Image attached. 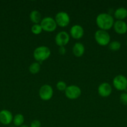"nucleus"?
I'll list each match as a JSON object with an SVG mask.
<instances>
[{
	"instance_id": "f257e3e1",
	"label": "nucleus",
	"mask_w": 127,
	"mask_h": 127,
	"mask_svg": "<svg viewBox=\"0 0 127 127\" xmlns=\"http://www.w3.org/2000/svg\"><path fill=\"white\" fill-rule=\"evenodd\" d=\"M114 18L111 14L105 12L100 13L96 17V24L100 30L107 31L113 27Z\"/></svg>"
},
{
	"instance_id": "f03ea898",
	"label": "nucleus",
	"mask_w": 127,
	"mask_h": 127,
	"mask_svg": "<svg viewBox=\"0 0 127 127\" xmlns=\"http://www.w3.org/2000/svg\"><path fill=\"white\" fill-rule=\"evenodd\" d=\"M51 54V50L48 47L44 45L39 46L34 50L33 57L36 62L40 63L48 59Z\"/></svg>"
},
{
	"instance_id": "7ed1b4c3",
	"label": "nucleus",
	"mask_w": 127,
	"mask_h": 127,
	"mask_svg": "<svg viewBox=\"0 0 127 127\" xmlns=\"http://www.w3.org/2000/svg\"><path fill=\"white\" fill-rule=\"evenodd\" d=\"M94 38L96 42L100 46H107L110 42L111 37L108 32L103 30H98L94 34Z\"/></svg>"
},
{
	"instance_id": "20e7f679",
	"label": "nucleus",
	"mask_w": 127,
	"mask_h": 127,
	"mask_svg": "<svg viewBox=\"0 0 127 127\" xmlns=\"http://www.w3.org/2000/svg\"><path fill=\"white\" fill-rule=\"evenodd\" d=\"M42 30L47 32H52L56 29L57 25L56 21L51 17H45L40 22Z\"/></svg>"
},
{
	"instance_id": "39448f33",
	"label": "nucleus",
	"mask_w": 127,
	"mask_h": 127,
	"mask_svg": "<svg viewBox=\"0 0 127 127\" xmlns=\"http://www.w3.org/2000/svg\"><path fill=\"white\" fill-rule=\"evenodd\" d=\"M54 95V90L52 86L49 84H44L39 90V95L42 100L48 101L51 100Z\"/></svg>"
},
{
	"instance_id": "423d86ee",
	"label": "nucleus",
	"mask_w": 127,
	"mask_h": 127,
	"mask_svg": "<svg viewBox=\"0 0 127 127\" xmlns=\"http://www.w3.org/2000/svg\"><path fill=\"white\" fill-rule=\"evenodd\" d=\"M66 97L70 100H75L79 97L82 94L81 89L76 85H70L64 91Z\"/></svg>"
},
{
	"instance_id": "0eeeda50",
	"label": "nucleus",
	"mask_w": 127,
	"mask_h": 127,
	"mask_svg": "<svg viewBox=\"0 0 127 127\" xmlns=\"http://www.w3.org/2000/svg\"><path fill=\"white\" fill-rule=\"evenodd\" d=\"M54 19L57 26L61 27H67L70 22V18L68 14L64 11H61L56 14Z\"/></svg>"
},
{
	"instance_id": "6e6552de",
	"label": "nucleus",
	"mask_w": 127,
	"mask_h": 127,
	"mask_svg": "<svg viewBox=\"0 0 127 127\" xmlns=\"http://www.w3.org/2000/svg\"><path fill=\"white\" fill-rule=\"evenodd\" d=\"M113 85L119 91H125L127 89V78L122 74H118L113 78Z\"/></svg>"
},
{
	"instance_id": "1a4fd4ad",
	"label": "nucleus",
	"mask_w": 127,
	"mask_h": 127,
	"mask_svg": "<svg viewBox=\"0 0 127 127\" xmlns=\"http://www.w3.org/2000/svg\"><path fill=\"white\" fill-rule=\"evenodd\" d=\"M70 41V35L65 31H61L55 37V42L59 47H65Z\"/></svg>"
},
{
	"instance_id": "9d476101",
	"label": "nucleus",
	"mask_w": 127,
	"mask_h": 127,
	"mask_svg": "<svg viewBox=\"0 0 127 127\" xmlns=\"http://www.w3.org/2000/svg\"><path fill=\"white\" fill-rule=\"evenodd\" d=\"M112 93V87L109 83H102L98 86V93L102 97H107L110 96Z\"/></svg>"
},
{
	"instance_id": "9b49d317",
	"label": "nucleus",
	"mask_w": 127,
	"mask_h": 127,
	"mask_svg": "<svg viewBox=\"0 0 127 127\" xmlns=\"http://www.w3.org/2000/svg\"><path fill=\"white\" fill-rule=\"evenodd\" d=\"M84 35V29L80 25L75 24L71 27L70 29V35L73 38L78 40Z\"/></svg>"
},
{
	"instance_id": "f8f14e48",
	"label": "nucleus",
	"mask_w": 127,
	"mask_h": 127,
	"mask_svg": "<svg viewBox=\"0 0 127 127\" xmlns=\"http://www.w3.org/2000/svg\"><path fill=\"white\" fill-rule=\"evenodd\" d=\"M13 115L9 110L4 109L0 111V123L4 125L11 124L13 120Z\"/></svg>"
},
{
	"instance_id": "ddd939ff",
	"label": "nucleus",
	"mask_w": 127,
	"mask_h": 127,
	"mask_svg": "<svg viewBox=\"0 0 127 127\" xmlns=\"http://www.w3.org/2000/svg\"><path fill=\"white\" fill-rule=\"evenodd\" d=\"M113 27L115 32L118 34H125L127 32V24L124 21H115Z\"/></svg>"
},
{
	"instance_id": "4468645a",
	"label": "nucleus",
	"mask_w": 127,
	"mask_h": 127,
	"mask_svg": "<svg viewBox=\"0 0 127 127\" xmlns=\"http://www.w3.org/2000/svg\"><path fill=\"white\" fill-rule=\"evenodd\" d=\"M85 46L81 42H76L72 47V53L76 57H81L85 53Z\"/></svg>"
},
{
	"instance_id": "2eb2a0df",
	"label": "nucleus",
	"mask_w": 127,
	"mask_h": 127,
	"mask_svg": "<svg viewBox=\"0 0 127 127\" xmlns=\"http://www.w3.org/2000/svg\"><path fill=\"white\" fill-rule=\"evenodd\" d=\"M114 17L118 21H123L127 17V9L123 7L117 8L114 12Z\"/></svg>"
},
{
	"instance_id": "dca6fc26",
	"label": "nucleus",
	"mask_w": 127,
	"mask_h": 127,
	"mask_svg": "<svg viewBox=\"0 0 127 127\" xmlns=\"http://www.w3.org/2000/svg\"><path fill=\"white\" fill-rule=\"evenodd\" d=\"M29 18L31 22L34 24H40V22L42 21V16L40 12H39L37 10H33L31 11L29 14Z\"/></svg>"
},
{
	"instance_id": "f3484780",
	"label": "nucleus",
	"mask_w": 127,
	"mask_h": 127,
	"mask_svg": "<svg viewBox=\"0 0 127 127\" xmlns=\"http://www.w3.org/2000/svg\"><path fill=\"white\" fill-rule=\"evenodd\" d=\"M12 122L16 127H21V125H23L24 122V117L21 114H16L13 117Z\"/></svg>"
},
{
	"instance_id": "a211bd4d",
	"label": "nucleus",
	"mask_w": 127,
	"mask_h": 127,
	"mask_svg": "<svg viewBox=\"0 0 127 127\" xmlns=\"http://www.w3.org/2000/svg\"><path fill=\"white\" fill-rule=\"evenodd\" d=\"M41 64L39 62H33L29 66V71L32 74H36L40 71Z\"/></svg>"
},
{
	"instance_id": "6ab92c4d",
	"label": "nucleus",
	"mask_w": 127,
	"mask_h": 127,
	"mask_svg": "<svg viewBox=\"0 0 127 127\" xmlns=\"http://www.w3.org/2000/svg\"><path fill=\"white\" fill-rule=\"evenodd\" d=\"M121 46H122V45H121L120 42L117 40H114L110 42V43L108 44V48L111 51L116 52V51H118L120 49Z\"/></svg>"
},
{
	"instance_id": "aec40b11",
	"label": "nucleus",
	"mask_w": 127,
	"mask_h": 127,
	"mask_svg": "<svg viewBox=\"0 0 127 127\" xmlns=\"http://www.w3.org/2000/svg\"><path fill=\"white\" fill-rule=\"evenodd\" d=\"M31 31L32 33L35 35H39L42 32V28L41 27L40 24H33L31 27Z\"/></svg>"
},
{
	"instance_id": "412c9836",
	"label": "nucleus",
	"mask_w": 127,
	"mask_h": 127,
	"mask_svg": "<svg viewBox=\"0 0 127 127\" xmlns=\"http://www.w3.org/2000/svg\"><path fill=\"white\" fill-rule=\"evenodd\" d=\"M67 87V84L63 81H60L57 82L56 84V88L59 91H65Z\"/></svg>"
},
{
	"instance_id": "4be33fe9",
	"label": "nucleus",
	"mask_w": 127,
	"mask_h": 127,
	"mask_svg": "<svg viewBox=\"0 0 127 127\" xmlns=\"http://www.w3.org/2000/svg\"><path fill=\"white\" fill-rule=\"evenodd\" d=\"M120 101L123 105H127V93H123L120 94Z\"/></svg>"
},
{
	"instance_id": "5701e85b",
	"label": "nucleus",
	"mask_w": 127,
	"mask_h": 127,
	"mask_svg": "<svg viewBox=\"0 0 127 127\" xmlns=\"http://www.w3.org/2000/svg\"><path fill=\"white\" fill-rule=\"evenodd\" d=\"M29 127H41V123L38 120H32V122L30 124Z\"/></svg>"
},
{
	"instance_id": "b1692460",
	"label": "nucleus",
	"mask_w": 127,
	"mask_h": 127,
	"mask_svg": "<svg viewBox=\"0 0 127 127\" xmlns=\"http://www.w3.org/2000/svg\"><path fill=\"white\" fill-rule=\"evenodd\" d=\"M59 53L61 55H64L66 53V48H65V47H59Z\"/></svg>"
},
{
	"instance_id": "393cba45",
	"label": "nucleus",
	"mask_w": 127,
	"mask_h": 127,
	"mask_svg": "<svg viewBox=\"0 0 127 127\" xmlns=\"http://www.w3.org/2000/svg\"><path fill=\"white\" fill-rule=\"evenodd\" d=\"M19 127H29L28 125H25V124H23V125H21V126Z\"/></svg>"
},
{
	"instance_id": "a878e982",
	"label": "nucleus",
	"mask_w": 127,
	"mask_h": 127,
	"mask_svg": "<svg viewBox=\"0 0 127 127\" xmlns=\"http://www.w3.org/2000/svg\"></svg>"
},
{
	"instance_id": "bb28decb",
	"label": "nucleus",
	"mask_w": 127,
	"mask_h": 127,
	"mask_svg": "<svg viewBox=\"0 0 127 127\" xmlns=\"http://www.w3.org/2000/svg\"></svg>"
}]
</instances>
